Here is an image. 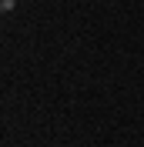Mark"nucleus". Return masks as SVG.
<instances>
[{
    "label": "nucleus",
    "mask_w": 144,
    "mask_h": 147,
    "mask_svg": "<svg viewBox=\"0 0 144 147\" xmlns=\"http://www.w3.org/2000/svg\"><path fill=\"white\" fill-rule=\"evenodd\" d=\"M0 10H3V13H10V10H14V0H0Z\"/></svg>",
    "instance_id": "obj_1"
}]
</instances>
